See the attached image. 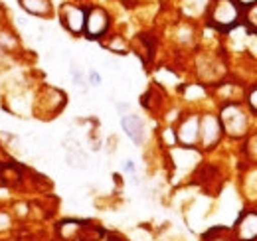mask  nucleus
<instances>
[{
	"label": "nucleus",
	"mask_w": 257,
	"mask_h": 241,
	"mask_svg": "<svg viewBox=\"0 0 257 241\" xmlns=\"http://www.w3.org/2000/svg\"><path fill=\"white\" fill-rule=\"evenodd\" d=\"M89 79L93 81V85H99V75H97L95 71H89Z\"/></svg>",
	"instance_id": "2eb2a0df"
},
{
	"label": "nucleus",
	"mask_w": 257,
	"mask_h": 241,
	"mask_svg": "<svg viewBox=\"0 0 257 241\" xmlns=\"http://www.w3.org/2000/svg\"><path fill=\"white\" fill-rule=\"evenodd\" d=\"M109 24H111V18L109 14L99 8V6H93L85 12V24H83V32L87 34V38L91 40H97L101 38L105 32L109 30Z\"/></svg>",
	"instance_id": "7ed1b4c3"
},
{
	"label": "nucleus",
	"mask_w": 257,
	"mask_h": 241,
	"mask_svg": "<svg viewBox=\"0 0 257 241\" xmlns=\"http://www.w3.org/2000/svg\"><path fill=\"white\" fill-rule=\"evenodd\" d=\"M247 152H249V158L257 160V135H253L247 143Z\"/></svg>",
	"instance_id": "9b49d317"
},
{
	"label": "nucleus",
	"mask_w": 257,
	"mask_h": 241,
	"mask_svg": "<svg viewBox=\"0 0 257 241\" xmlns=\"http://www.w3.org/2000/svg\"><path fill=\"white\" fill-rule=\"evenodd\" d=\"M6 227H10V215L6 211H0V231Z\"/></svg>",
	"instance_id": "ddd939ff"
},
{
	"label": "nucleus",
	"mask_w": 257,
	"mask_h": 241,
	"mask_svg": "<svg viewBox=\"0 0 257 241\" xmlns=\"http://www.w3.org/2000/svg\"><path fill=\"white\" fill-rule=\"evenodd\" d=\"M220 123H222V129H224L227 135H231V137H243L245 131H247L249 119H247L245 111L237 103H229V105H225L224 109H222Z\"/></svg>",
	"instance_id": "f03ea898"
},
{
	"label": "nucleus",
	"mask_w": 257,
	"mask_h": 241,
	"mask_svg": "<svg viewBox=\"0 0 257 241\" xmlns=\"http://www.w3.org/2000/svg\"><path fill=\"white\" fill-rule=\"evenodd\" d=\"M241 8L237 0H216L210 10V24L218 30H229L239 22Z\"/></svg>",
	"instance_id": "f257e3e1"
},
{
	"label": "nucleus",
	"mask_w": 257,
	"mask_h": 241,
	"mask_svg": "<svg viewBox=\"0 0 257 241\" xmlns=\"http://www.w3.org/2000/svg\"><path fill=\"white\" fill-rule=\"evenodd\" d=\"M121 127H123V131L131 137V141H133L135 145H141V143L145 141V125H143L141 117H137V115H127V117L121 119Z\"/></svg>",
	"instance_id": "6e6552de"
},
{
	"label": "nucleus",
	"mask_w": 257,
	"mask_h": 241,
	"mask_svg": "<svg viewBox=\"0 0 257 241\" xmlns=\"http://www.w3.org/2000/svg\"><path fill=\"white\" fill-rule=\"evenodd\" d=\"M222 123L218 117H214V115H204L202 119H200V143L206 147V149H212L218 141H220V137H222Z\"/></svg>",
	"instance_id": "20e7f679"
},
{
	"label": "nucleus",
	"mask_w": 257,
	"mask_h": 241,
	"mask_svg": "<svg viewBox=\"0 0 257 241\" xmlns=\"http://www.w3.org/2000/svg\"><path fill=\"white\" fill-rule=\"evenodd\" d=\"M107 241H127V239H123V237H119V235H109Z\"/></svg>",
	"instance_id": "dca6fc26"
},
{
	"label": "nucleus",
	"mask_w": 257,
	"mask_h": 241,
	"mask_svg": "<svg viewBox=\"0 0 257 241\" xmlns=\"http://www.w3.org/2000/svg\"><path fill=\"white\" fill-rule=\"evenodd\" d=\"M204 241H237L233 237V233L225 231V229H212L204 235Z\"/></svg>",
	"instance_id": "9d476101"
},
{
	"label": "nucleus",
	"mask_w": 257,
	"mask_h": 241,
	"mask_svg": "<svg viewBox=\"0 0 257 241\" xmlns=\"http://www.w3.org/2000/svg\"><path fill=\"white\" fill-rule=\"evenodd\" d=\"M62 24L69 32L73 34H79L83 32V24H85V10L79 8V6H73V4H67L62 8Z\"/></svg>",
	"instance_id": "423d86ee"
},
{
	"label": "nucleus",
	"mask_w": 257,
	"mask_h": 241,
	"mask_svg": "<svg viewBox=\"0 0 257 241\" xmlns=\"http://www.w3.org/2000/svg\"><path fill=\"white\" fill-rule=\"evenodd\" d=\"M233 237L237 241L257 239V211H243L233 227Z\"/></svg>",
	"instance_id": "39448f33"
},
{
	"label": "nucleus",
	"mask_w": 257,
	"mask_h": 241,
	"mask_svg": "<svg viewBox=\"0 0 257 241\" xmlns=\"http://www.w3.org/2000/svg\"><path fill=\"white\" fill-rule=\"evenodd\" d=\"M178 141L184 145V147H194L198 141H200V119L196 115H190L180 123L178 127Z\"/></svg>",
	"instance_id": "0eeeda50"
},
{
	"label": "nucleus",
	"mask_w": 257,
	"mask_h": 241,
	"mask_svg": "<svg viewBox=\"0 0 257 241\" xmlns=\"http://www.w3.org/2000/svg\"><path fill=\"white\" fill-rule=\"evenodd\" d=\"M20 2H22V6H24L28 12H32V14L44 16V14H48V10H50V2H48V0H20Z\"/></svg>",
	"instance_id": "1a4fd4ad"
},
{
	"label": "nucleus",
	"mask_w": 257,
	"mask_h": 241,
	"mask_svg": "<svg viewBox=\"0 0 257 241\" xmlns=\"http://www.w3.org/2000/svg\"><path fill=\"white\" fill-rule=\"evenodd\" d=\"M247 103H249V109L253 113H257V87H253V89L247 93Z\"/></svg>",
	"instance_id": "f8f14e48"
},
{
	"label": "nucleus",
	"mask_w": 257,
	"mask_h": 241,
	"mask_svg": "<svg viewBox=\"0 0 257 241\" xmlns=\"http://www.w3.org/2000/svg\"><path fill=\"white\" fill-rule=\"evenodd\" d=\"M257 0H237V4L239 6H255Z\"/></svg>",
	"instance_id": "4468645a"
}]
</instances>
